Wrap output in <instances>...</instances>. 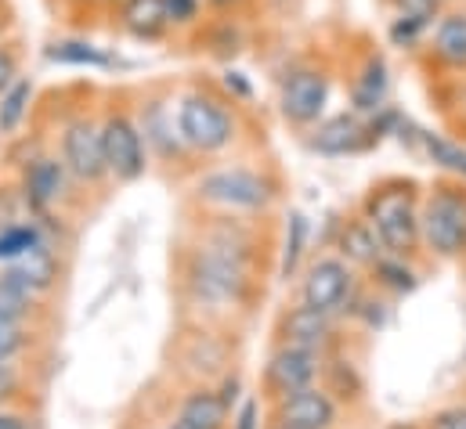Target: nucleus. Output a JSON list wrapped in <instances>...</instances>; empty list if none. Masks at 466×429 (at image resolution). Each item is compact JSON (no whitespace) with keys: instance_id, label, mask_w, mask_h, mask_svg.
Returning a JSON list of instances; mask_svg holds the SVG:
<instances>
[{"instance_id":"obj_1","label":"nucleus","mask_w":466,"mask_h":429,"mask_svg":"<svg viewBox=\"0 0 466 429\" xmlns=\"http://www.w3.org/2000/svg\"><path fill=\"white\" fill-rule=\"evenodd\" d=\"M365 220L372 224L380 245L390 256H412L423 242L416 181L394 177V181H383L380 188H372V195L365 199Z\"/></svg>"},{"instance_id":"obj_2","label":"nucleus","mask_w":466,"mask_h":429,"mask_svg":"<svg viewBox=\"0 0 466 429\" xmlns=\"http://www.w3.org/2000/svg\"><path fill=\"white\" fill-rule=\"evenodd\" d=\"M174 115H177V134H181L185 148L199 152V155L225 152L235 141V130H238L228 105L214 95H203V91L185 95L174 108Z\"/></svg>"},{"instance_id":"obj_3","label":"nucleus","mask_w":466,"mask_h":429,"mask_svg":"<svg viewBox=\"0 0 466 429\" xmlns=\"http://www.w3.org/2000/svg\"><path fill=\"white\" fill-rule=\"evenodd\" d=\"M98 126H102V152H106L109 177L116 185L141 181L148 170V148H145L137 115L123 105H109L98 115Z\"/></svg>"},{"instance_id":"obj_4","label":"nucleus","mask_w":466,"mask_h":429,"mask_svg":"<svg viewBox=\"0 0 466 429\" xmlns=\"http://www.w3.org/2000/svg\"><path fill=\"white\" fill-rule=\"evenodd\" d=\"M420 234L431 253L438 256H463L466 253V188L463 185H438L423 210Z\"/></svg>"},{"instance_id":"obj_5","label":"nucleus","mask_w":466,"mask_h":429,"mask_svg":"<svg viewBox=\"0 0 466 429\" xmlns=\"http://www.w3.org/2000/svg\"><path fill=\"white\" fill-rule=\"evenodd\" d=\"M196 192L203 203H214L221 210H249V214L268 210L275 199V185L264 174L246 170V166H225V170L199 177Z\"/></svg>"},{"instance_id":"obj_6","label":"nucleus","mask_w":466,"mask_h":429,"mask_svg":"<svg viewBox=\"0 0 466 429\" xmlns=\"http://www.w3.org/2000/svg\"><path fill=\"white\" fill-rule=\"evenodd\" d=\"M62 163L69 170L73 181L80 185H106L109 181V166H106V152H102V126L98 115H73L62 126Z\"/></svg>"},{"instance_id":"obj_7","label":"nucleus","mask_w":466,"mask_h":429,"mask_svg":"<svg viewBox=\"0 0 466 429\" xmlns=\"http://www.w3.org/2000/svg\"><path fill=\"white\" fill-rule=\"evenodd\" d=\"M329 91H333V80L326 69L300 65V69L286 73V80L279 87V112L289 126H315L326 115Z\"/></svg>"},{"instance_id":"obj_8","label":"nucleus","mask_w":466,"mask_h":429,"mask_svg":"<svg viewBox=\"0 0 466 429\" xmlns=\"http://www.w3.org/2000/svg\"><path fill=\"white\" fill-rule=\"evenodd\" d=\"M350 264L340 256H322L308 267L304 274V285H300V304L315 307V311H326V314H337L350 296Z\"/></svg>"},{"instance_id":"obj_9","label":"nucleus","mask_w":466,"mask_h":429,"mask_svg":"<svg viewBox=\"0 0 466 429\" xmlns=\"http://www.w3.org/2000/svg\"><path fill=\"white\" fill-rule=\"evenodd\" d=\"M319 372H322V350L279 346V350L268 357V368H264V386H268V394L282 397V394H293V390L315 386Z\"/></svg>"},{"instance_id":"obj_10","label":"nucleus","mask_w":466,"mask_h":429,"mask_svg":"<svg viewBox=\"0 0 466 429\" xmlns=\"http://www.w3.org/2000/svg\"><path fill=\"white\" fill-rule=\"evenodd\" d=\"M275 423H286L293 429H333L337 426V401L319 386L282 394L275 404Z\"/></svg>"},{"instance_id":"obj_11","label":"nucleus","mask_w":466,"mask_h":429,"mask_svg":"<svg viewBox=\"0 0 466 429\" xmlns=\"http://www.w3.org/2000/svg\"><path fill=\"white\" fill-rule=\"evenodd\" d=\"M137 126H141L145 148H152L159 159L174 163V159H181L188 152L185 141H181V134H177V115H174V108L167 105L163 98H152V102L141 105Z\"/></svg>"},{"instance_id":"obj_12","label":"nucleus","mask_w":466,"mask_h":429,"mask_svg":"<svg viewBox=\"0 0 466 429\" xmlns=\"http://www.w3.org/2000/svg\"><path fill=\"white\" fill-rule=\"evenodd\" d=\"M69 181V170L58 155H40L25 166L22 174V199L36 210V214H47L58 199H62V188Z\"/></svg>"},{"instance_id":"obj_13","label":"nucleus","mask_w":466,"mask_h":429,"mask_svg":"<svg viewBox=\"0 0 466 429\" xmlns=\"http://www.w3.org/2000/svg\"><path fill=\"white\" fill-rule=\"evenodd\" d=\"M369 141H372V137H369L365 119H361L358 112H340V115L319 123L308 145H311L319 155H350V152H361Z\"/></svg>"},{"instance_id":"obj_14","label":"nucleus","mask_w":466,"mask_h":429,"mask_svg":"<svg viewBox=\"0 0 466 429\" xmlns=\"http://www.w3.org/2000/svg\"><path fill=\"white\" fill-rule=\"evenodd\" d=\"M333 314L326 311H315L308 304L293 307L282 324H279V335H282V346H304V350H322L329 339H333Z\"/></svg>"},{"instance_id":"obj_15","label":"nucleus","mask_w":466,"mask_h":429,"mask_svg":"<svg viewBox=\"0 0 466 429\" xmlns=\"http://www.w3.org/2000/svg\"><path fill=\"white\" fill-rule=\"evenodd\" d=\"M431 51L434 58L452 69L463 73L466 69V11H445L438 15V22L431 25Z\"/></svg>"},{"instance_id":"obj_16","label":"nucleus","mask_w":466,"mask_h":429,"mask_svg":"<svg viewBox=\"0 0 466 429\" xmlns=\"http://www.w3.org/2000/svg\"><path fill=\"white\" fill-rule=\"evenodd\" d=\"M387 95H390L387 62L380 55H372V58H365V65L358 69V76L350 84V105H354L358 115H372V112L387 108Z\"/></svg>"},{"instance_id":"obj_17","label":"nucleus","mask_w":466,"mask_h":429,"mask_svg":"<svg viewBox=\"0 0 466 429\" xmlns=\"http://www.w3.org/2000/svg\"><path fill=\"white\" fill-rule=\"evenodd\" d=\"M25 289H33L36 296H44V293H51L55 289V282H58V256L51 253V245L47 242H36L33 249H25L22 256H15L11 264H4Z\"/></svg>"},{"instance_id":"obj_18","label":"nucleus","mask_w":466,"mask_h":429,"mask_svg":"<svg viewBox=\"0 0 466 429\" xmlns=\"http://www.w3.org/2000/svg\"><path fill=\"white\" fill-rule=\"evenodd\" d=\"M119 25L134 40H159L170 29L163 0H119Z\"/></svg>"},{"instance_id":"obj_19","label":"nucleus","mask_w":466,"mask_h":429,"mask_svg":"<svg viewBox=\"0 0 466 429\" xmlns=\"http://www.w3.org/2000/svg\"><path fill=\"white\" fill-rule=\"evenodd\" d=\"M177 419L196 429H225V423H228V401H225L221 394L207 390V386H203V390H192V394L181 401Z\"/></svg>"},{"instance_id":"obj_20","label":"nucleus","mask_w":466,"mask_h":429,"mask_svg":"<svg viewBox=\"0 0 466 429\" xmlns=\"http://www.w3.org/2000/svg\"><path fill=\"white\" fill-rule=\"evenodd\" d=\"M380 256H383V245H380L372 224H369L365 216L348 220L344 231H340V260L358 264V267H372Z\"/></svg>"},{"instance_id":"obj_21","label":"nucleus","mask_w":466,"mask_h":429,"mask_svg":"<svg viewBox=\"0 0 466 429\" xmlns=\"http://www.w3.org/2000/svg\"><path fill=\"white\" fill-rule=\"evenodd\" d=\"M44 55L58 65H80V69H113L116 65L113 55H106L102 47H95L87 40H55Z\"/></svg>"},{"instance_id":"obj_22","label":"nucleus","mask_w":466,"mask_h":429,"mask_svg":"<svg viewBox=\"0 0 466 429\" xmlns=\"http://www.w3.org/2000/svg\"><path fill=\"white\" fill-rule=\"evenodd\" d=\"M36 300H40V296H36L33 289H25L7 267H0V314L29 324L33 311H36Z\"/></svg>"},{"instance_id":"obj_23","label":"nucleus","mask_w":466,"mask_h":429,"mask_svg":"<svg viewBox=\"0 0 466 429\" xmlns=\"http://www.w3.org/2000/svg\"><path fill=\"white\" fill-rule=\"evenodd\" d=\"M29 102H33V80H25V76H18V80L0 95V134H4V137L15 134V130L25 123Z\"/></svg>"},{"instance_id":"obj_24","label":"nucleus","mask_w":466,"mask_h":429,"mask_svg":"<svg viewBox=\"0 0 466 429\" xmlns=\"http://www.w3.org/2000/svg\"><path fill=\"white\" fill-rule=\"evenodd\" d=\"M420 141H423L427 155H431L441 170H449V174H456V177H463L466 181V148L463 145H456V141H449V137H441V134H420Z\"/></svg>"},{"instance_id":"obj_25","label":"nucleus","mask_w":466,"mask_h":429,"mask_svg":"<svg viewBox=\"0 0 466 429\" xmlns=\"http://www.w3.org/2000/svg\"><path fill=\"white\" fill-rule=\"evenodd\" d=\"M304 245H308V216L300 210L289 214V227H286V245H282V278H289L304 256Z\"/></svg>"},{"instance_id":"obj_26","label":"nucleus","mask_w":466,"mask_h":429,"mask_svg":"<svg viewBox=\"0 0 466 429\" xmlns=\"http://www.w3.org/2000/svg\"><path fill=\"white\" fill-rule=\"evenodd\" d=\"M33 346V332L25 322L0 314V361H18Z\"/></svg>"},{"instance_id":"obj_27","label":"nucleus","mask_w":466,"mask_h":429,"mask_svg":"<svg viewBox=\"0 0 466 429\" xmlns=\"http://www.w3.org/2000/svg\"><path fill=\"white\" fill-rule=\"evenodd\" d=\"M36 242H44L40 238V231H36V224H11V227H4L0 231V260L4 264H11L15 256H22L25 249H33Z\"/></svg>"},{"instance_id":"obj_28","label":"nucleus","mask_w":466,"mask_h":429,"mask_svg":"<svg viewBox=\"0 0 466 429\" xmlns=\"http://www.w3.org/2000/svg\"><path fill=\"white\" fill-rule=\"evenodd\" d=\"M431 25H434V22H431V18H423V15H405V11H398V15H394V22H390V44H394V47H409V51H412V47L431 33Z\"/></svg>"},{"instance_id":"obj_29","label":"nucleus","mask_w":466,"mask_h":429,"mask_svg":"<svg viewBox=\"0 0 466 429\" xmlns=\"http://www.w3.org/2000/svg\"><path fill=\"white\" fill-rule=\"evenodd\" d=\"M25 394V375L15 361H0V408H11Z\"/></svg>"},{"instance_id":"obj_30","label":"nucleus","mask_w":466,"mask_h":429,"mask_svg":"<svg viewBox=\"0 0 466 429\" xmlns=\"http://www.w3.org/2000/svg\"><path fill=\"white\" fill-rule=\"evenodd\" d=\"M22 76V44L18 40H0V95Z\"/></svg>"},{"instance_id":"obj_31","label":"nucleus","mask_w":466,"mask_h":429,"mask_svg":"<svg viewBox=\"0 0 466 429\" xmlns=\"http://www.w3.org/2000/svg\"><path fill=\"white\" fill-rule=\"evenodd\" d=\"M163 7H167L170 25L177 29V25H196V22H199L203 0H163Z\"/></svg>"},{"instance_id":"obj_32","label":"nucleus","mask_w":466,"mask_h":429,"mask_svg":"<svg viewBox=\"0 0 466 429\" xmlns=\"http://www.w3.org/2000/svg\"><path fill=\"white\" fill-rule=\"evenodd\" d=\"M431 429H466V408H445L431 419Z\"/></svg>"},{"instance_id":"obj_33","label":"nucleus","mask_w":466,"mask_h":429,"mask_svg":"<svg viewBox=\"0 0 466 429\" xmlns=\"http://www.w3.org/2000/svg\"><path fill=\"white\" fill-rule=\"evenodd\" d=\"M0 429H33V423L15 408H0Z\"/></svg>"},{"instance_id":"obj_34","label":"nucleus","mask_w":466,"mask_h":429,"mask_svg":"<svg viewBox=\"0 0 466 429\" xmlns=\"http://www.w3.org/2000/svg\"><path fill=\"white\" fill-rule=\"evenodd\" d=\"M235 429H260V423H257V401H246L242 404V412H238V419L232 423Z\"/></svg>"},{"instance_id":"obj_35","label":"nucleus","mask_w":466,"mask_h":429,"mask_svg":"<svg viewBox=\"0 0 466 429\" xmlns=\"http://www.w3.org/2000/svg\"><path fill=\"white\" fill-rule=\"evenodd\" d=\"M11 29H15V7L11 0H0V40H7Z\"/></svg>"},{"instance_id":"obj_36","label":"nucleus","mask_w":466,"mask_h":429,"mask_svg":"<svg viewBox=\"0 0 466 429\" xmlns=\"http://www.w3.org/2000/svg\"><path fill=\"white\" fill-rule=\"evenodd\" d=\"M225 87L238 98H249V84L242 80V73H225Z\"/></svg>"},{"instance_id":"obj_37","label":"nucleus","mask_w":466,"mask_h":429,"mask_svg":"<svg viewBox=\"0 0 466 429\" xmlns=\"http://www.w3.org/2000/svg\"><path fill=\"white\" fill-rule=\"evenodd\" d=\"M207 7H218V11H228V7H238V4H246V0H203Z\"/></svg>"},{"instance_id":"obj_38","label":"nucleus","mask_w":466,"mask_h":429,"mask_svg":"<svg viewBox=\"0 0 466 429\" xmlns=\"http://www.w3.org/2000/svg\"><path fill=\"white\" fill-rule=\"evenodd\" d=\"M167 429H196V426H188V423H181V419H177V423H170Z\"/></svg>"},{"instance_id":"obj_39","label":"nucleus","mask_w":466,"mask_h":429,"mask_svg":"<svg viewBox=\"0 0 466 429\" xmlns=\"http://www.w3.org/2000/svg\"><path fill=\"white\" fill-rule=\"evenodd\" d=\"M387 429H416L412 423H394V426H387Z\"/></svg>"},{"instance_id":"obj_40","label":"nucleus","mask_w":466,"mask_h":429,"mask_svg":"<svg viewBox=\"0 0 466 429\" xmlns=\"http://www.w3.org/2000/svg\"><path fill=\"white\" fill-rule=\"evenodd\" d=\"M268 429H293V426H286V423H275V426H268Z\"/></svg>"},{"instance_id":"obj_41","label":"nucleus","mask_w":466,"mask_h":429,"mask_svg":"<svg viewBox=\"0 0 466 429\" xmlns=\"http://www.w3.org/2000/svg\"><path fill=\"white\" fill-rule=\"evenodd\" d=\"M463 108H466V98H463Z\"/></svg>"}]
</instances>
